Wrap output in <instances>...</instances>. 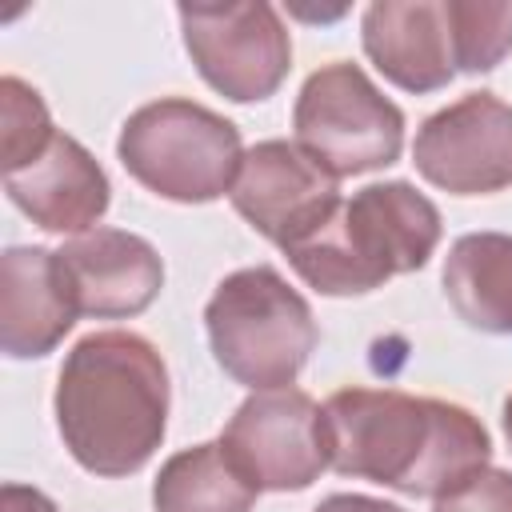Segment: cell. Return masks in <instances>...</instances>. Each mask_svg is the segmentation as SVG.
I'll return each mask as SVG.
<instances>
[{
	"label": "cell",
	"mask_w": 512,
	"mask_h": 512,
	"mask_svg": "<svg viewBox=\"0 0 512 512\" xmlns=\"http://www.w3.org/2000/svg\"><path fill=\"white\" fill-rule=\"evenodd\" d=\"M504 436H508V444H512V396L504 400Z\"/></svg>",
	"instance_id": "22"
},
{
	"label": "cell",
	"mask_w": 512,
	"mask_h": 512,
	"mask_svg": "<svg viewBox=\"0 0 512 512\" xmlns=\"http://www.w3.org/2000/svg\"><path fill=\"white\" fill-rule=\"evenodd\" d=\"M56 428L92 476H128L148 464L168 424V368L136 332L84 336L56 380Z\"/></svg>",
	"instance_id": "2"
},
{
	"label": "cell",
	"mask_w": 512,
	"mask_h": 512,
	"mask_svg": "<svg viewBox=\"0 0 512 512\" xmlns=\"http://www.w3.org/2000/svg\"><path fill=\"white\" fill-rule=\"evenodd\" d=\"M312 512H404V508H400V504H388V500L356 496V492H336V496L320 500Z\"/></svg>",
	"instance_id": "21"
},
{
	"label": "cell",
	"mask_w": 512,
	"mask_h": 512,
	"mask_svg": "<svg viewBox=\"0 0 512 512\" xmlns=\"http://www.w3.org/2000/svg\"><path fill=\"white\" fill-rule=\"evenodd\" d=\"M228 196L232 208L284 252L308 240L340 208L336 176L288 140H264L248 148Z\"/></svg>",
	"instance_id": "10"
},
{
	"label": "cell",
	"mask_w": 512,
	"mask_h": 512,
	"mask_svg": "<svg viewBox=\"0 0 512 512\" xmlns=\"http://www.w3.org/2000/svg\"><path fill=\"white\" fill-rule=\"evenodd\" d=\"M8 200L44 232H92L108 208V176L92 152L56 132L52 144L24 168L4 176Z\"/></svg>",
	"instance_id": "12"
},
{
	"label": "cell",
	"mask_w": 512,
	"mask_h": 512,
	"mask_svg": "<svg viewBox=\"0 0 512 512\" xmlns=\"http://www.w3.org/2000/svg\"><path fill=\"white\" fill-rule=\"evenodd\" d=\"M116 152L136 184L176 204H208L232 192L244 160L236 124L180 96L136 108Z\"/></svg>",
	"instance_id": "5"
},
{
	"label": "cell",
	"mask_w": 512,
	"mask_h": 512,
	"mask_svg": "<svg viewBox=\"0 0 512 512\" xmlns=\"http://www.w3.org/2000/svg\"><path fill=\"white\" fill-rule=\"evenodd\" d=\"M416 172L456 196H488L512 184V108L492 92L432 112L412 144Z\"/></svg>",
	"instance_id": "9"
},
{
	"label": "cell",
	"mask_w": 512,
	"mask_h": 512,
	"mask_svg": "<svg viewBox=\"0 0 512 512\" xmlns=\"http://www.w3.org/2000/svg\"><path fill=\"white\" fill-rule=\"evenodd\" d=\"M224 456L256 492H300L328 468L324 420L308 392H252L220 436Z\"/></svg>",
	"instance_id": "8"
},
{
	"label": "cell",
	"mask_w": 512,
	"mask_h": 512,
	"mask_svg": "<svg viewBox=\"0 0 512 512\" xmlns=\"http://www.w3.org/2000/svg\"><path fill=\"white\" fill-rule=\"evenodd\" d=\"M432 512H512V472L484 468L468 484L436 496Z\"/></svg>",
	"instance_id": "19"
},
{
	"label": "cell",
	"mask_w": 512,
	"mask_h": 512,
	"mask_svg": "<svg viewBox=\"0 0 512 512\" xmlns=\"http://www.w3.org/2000/svg\"><path fill=\"white\" fill-rule=\"evenodd\" d=\"M56 256L80 316L124 320L144 312L164 288L160 252L144 236L120 228H92L68 240Z\"/></svg>",
	"instance_id": "11"
},
{
	"label": "cell",
	"mask_w": 512,
	"mask_h": 512,
	"mask_svg": "<svg viewBox=\"0 0 512 512\" xmlns=\"http://www.w3.org/2000/svg\"><path fill=\"white\" fill-rule=\"evenodd\" d=\"M76 300L60 256L48 248H8L0 260V344L8 356H48L76 324Z\"/></svg>",
	"instance_id": "13"
},
{
	"label": "cell",
	"mask_w": 512,
	"mask_h": 512,
	"mask_svg": "<svg viewBox=\"0 0 512 512\" xmlns=\"http://www.w3.org/2000/svg\"><path fill=\"white\" fill-rule=\"evenodd\" d=\"M456 68L488 72L512 52V4H476V0H448L444 4Z\"/></svg>",
	"instance_id": "17"
},
{
	"label": "cell",
	"mask_w": 512,
	"mask_h": 512,
	"mask_svg": "<svg viewBox=\"0 0 512 512\" xmlns=\"http://www.w3.org/2000/svg\"><path fill=\"white\" fill-rule=\"evenodd\" d=\"M56 128L36 88H28L20 76L0 80V168L4 176L32 164L48 144Z\"/></svg>",
	"instance_id": "18"
},
{
	"label": "cell",
	"mask_w": 512,
	"mask_h": 512,
	"mask_svg": "<svg viewBox=\"0 0 512 512\" xmlns=\"http://www.w3.org/2000/svg\"><path fill=\"white\" fill-rule=\"evenodd\" d=\"M364 52L404 92H436L456 76L444 4L384 0L364 12Z\"/></svg>",
	"instance_id": "14"
},
{
	"label": "cell",
	"mask_w": 512,
	"mask_h": 512,
	"mask_svg": "<svg viewBox=\"0 0 512 512\" xmlns=\"http://www.w3.org/2000/svg\"><path fill=\"white\" fill-rule=\"evenodd\" d=\"M444 296L468 328L512 336V236H460L444 260Z\"/></svg>",
	"instance_id": "15"
},
{
	"label": "cell",
	"mask_w": 512,
	"mask_h": 512,
	"mask_svg": "<svg viewBox=\"0 0 512 512\" xmlns=\"http://www.w3.org/2000/svg\"><path fill=\"white\" fill-rule=\"evenodd\" d=\"M328 468L404 496H444L488 468L484 424L448 400L396 388H340L320 408Z\"/></svg>",
	"instance_id": "1"
},
{
	"label": "cell",
	"mask_w": 512,
	"mask_h": 512,
	"mask_svg": "<svg viewBox=\"0 0 512 512\" xmlns=\"http://www.w3.org/2000/svg\"><path fill=\"white\" fill-rule=\"evenodd\" d=\"M0 512H56V504L28 484H4L0 488Z\"/></svg>",
	"instance_id": "20"
},
{
	"label": "cell",
	"mask_w": 512,
	"mask_h": 512,
	"mask_svg": "<svg viewBox=\"0 0 512 512\" xmlns=\"http://www.w3.org/2000/svg\"><path fill=\"white\" fill-rule=\"evenodd\" d=\"M196 72L236 104L268 100L292 68V40L272 4H180Z\"/></svg>",
	"instance_id": "7"
},
{
	"label": "cell",
	"mask_w": 512,
	"mask_h": 512,
	"mask_svg": "<svg viewBox=\"0 0 512 512\" xmlns=\"http://www.w3.org/2000/svg\"><path fill=\"white\" fill-rule=\"evenodd\" d=\"M216 364L256 392L288 388L316 348L308 300L268 264L224 276L204 308Z\"/></svg>",
	"instance_id": "4"
},
{
	"label": "cell",
	"mask_w": 512,
	"mask_h": 512,
	"mask_svg": "<svg viewBox=\"0 0 512 512\" xmlns=\"http://www.w3.org/2000/svg\"><path fill=\"white\" fill-rule=\"evenodd\" d=\"M292 128L296 144L336 180L388 168L404 148V112L348 60L324 64L304 80Z\"/></svg>",
	"instance_id": "6"
},
{
	"label": "cell",
	"mask_w": 512,
	"mask_h": 512,
	"mask_svg": "<svg viewBox=\"0 0 512 512\" xmlns=\"http://www.w3.org/2000/svg\"><path fill=\"white\" fill-rule=\"evenodd\" d=\"M156 512H252L256 488L216 444H196L164 460L152 484Z\"/></svg>",
	"instance_id": "16"
},
{
	"label": "cell",
	"mask_w": 512,
	"mask_h": 512,
	"mask_svg": "<svg viewBox=\"0 0 512 512\" xmlns=\"http://www.w3.org/2000/svg\"><path fill=\"white\" fill-rule=\"evenodd\" d=\"M440 244L436 204L404 180L368 184L284 256L324 296H364L392 276L416 272Z\"/></svg>",
	"instance_id": "3"
}]
</instances>
